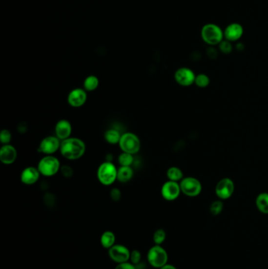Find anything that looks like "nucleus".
<instances>
[{"instance_id":"f257e3e1","label":"nucleus","mask_w":268,"mask_h":269,"mask_svg":"<svg viewBox=\"0 0 268 269\" xmlns=\"http://www.w3.org/2000/svg\"><path fill=\"white\" fill-rule=\"evenodd\" d=\"M60 153L68 160H77L83 157L86 151L84 142L78 138L70 137L61 142Z\"/></svg>"},{"instance_id":"f03ea898","label":"nucleus","mask_w":268,"mask_h":269,"mask_svg":"<svg viewBox=\"0 0 268 269\" xmlns=\"http://www.w3.org/2000/svg\"><path fill=\"white\" fill-rule=\"evenodd\" d=\"M202 38L204 42L211 47L220 44L224 41V32L216 24H207L202 28Z\"/></svg>"},{"instance_id":"7ed1b4c3","label":"nucleus","mask_w":268,"mask_h":269,"mask_svg":"<svg viewBox=\"0 0 268 269\" xmlns=\"http://www.w3.org/2000/svg\"><path fill=\"white\" fill-rule=\"evenodd\" d=\"M97 178L105 186H110L117 180V168L111 162H103L97 170Z\"/></svg>"},{"instance_id":"20e7f679","label":"nucleus","mask_w":268,"mask_h":269,"mask_svg":"<svg viewBox=\"0 0 268 269\" xmlns=\"http://www.w3.org/2000/svg\"><path fill=\"white\" fill-rule=\"evenodd\" d=\"M61 166L60 162L56 157L45 155L39 162L37 168L42 176L50 177L55 176L60 171Z\"/></svg>"},{"instance_id":"39448f33","label":"nucleus","mask_w":268,"mask_h":269,"mask_svg":"<svg viewBox=\"0 0 268 269\" xmlns=\"http://www.w3.org/2000/svg\"><path fill=\"white\" fill-rule=\"evenodd\" d=\"M121 150L125 153L135 154L140 150L141 142L135 134L132 132H126L122 134L119 142Z\"/></svg>"},{"instance_id":"423d86ee","label":"nucleus","mask_w":268,"mask_h":269,"mask_svg":"<svg viewBox=\"0 0 268 269\" xmlns=\"http://www.w3.org/2000/svg\"><path fill=\"white\" fill-rule=\"evenodd\" d=\"M180 185L182 192L186 196H198V194L202 192V184L198 179L194 177H185L180 181Z\"/></svg>"},{"instance_id":"0eeeda50","label":"nucleus","mask_w":268,"mask_h":269,"mask_svg":"<svg viewBox=\"0 0 268 269\" xmlns=\"http://www.w3.org/2000/svg\"><path fill=\"white\" fill-rule=\"evenodd\" d=\"M149 263L155 268H162L167 265V254L166 251L159 245L152 247L148 253Z\"/></svg>"},{"instance_id":"6e6552de","label":"nucleus","mask_w":268,"mask_h":269,"mask_svg":"<svg viewBox=\"0 0 268 269\" xmlns=\"http://www.w3.org/2000/svg\"><path fill=\"white\" fill-rule=\"evenodd\" d=\"M61 142L56 136H46L39 145L38 151L45 155H52L60 150Z\"/></svg>"},{"instance_id":"1a4fd4ad","label":"nucleus","mask_w":268,"mask_h":269,"mask_svg":"<svg viewBox=\"0 0 268 269\" xmlns=\"http://www.w3.org/2000/svg\"><path fill=\"white\" fill-rule=\"evenodd\" d=\"M234 184L230 178H224L220 180L216 186V194L221 200H226L234 194Z\"/></svg>"},{"instance_id":"9d476101","label":"nucleus","mask_w":268,"mask_h":269,"mask_svg":"<svg viewBox=\"0 0 268 269\" xmlns=\"http://www.w3.org/2000/svg\"><path fill=\"white\" fill-rule=\"evenodd\" d=\"M195 73L192 69L186 68V67H182L178 69L175 73V80L177 82L178 84L183 87H189L190 85L194 83L195 81Z\"/></svg>"},{"instance_id":"9b49d317","label":"nucleus","mask_w":268,"mask_h":269,"mask_svg":"<svg viewBox=\"0 0 268 269\" xmlns=\"http://www.w3.org/2000/svg\"><path fill=\"white\" fill-rule=\"evenodd\" d=\"M161 192H162V197L165 200L174 201L179 198L182 191L179 183L168 180L162 185Z\"/></svg>"},{"instance_id":"f8f14e48","label":"nucleus","mask_w":268,"mask_h":269,"mask_svg":"<svg viewBox=\"0 0 268 269\" xmlns=\"http://www.w3.org/2000/svg\"><path fill=\"white\" fill-rule=\"evenodd\" d=\"M87 91L83 88H75L68 95L67 102L72 107L78 108L84 105L87 101Z\"/></svg>"},{"instance_id":"ddd939ff","label":"nucleus","mask_w":268,"mask_h":269,"mask_svg":"<svg viewBox=\"0 0 268 269\" xmlns=\"http://www.w3.org/2000/svg\"><path fill=\"white\" fill-rule=\"evenodd\" d=\"M109 257L113 261L121 264L127 262L130 259L131 253L127 247L121 245H115L112 247L109 251Z\"/></svg>"},{"instance_id":"4468645a","label":"nucleus","mask_w":268,"mask_h":269,"mask_svg":"<svg viewBox=\"0 0 268 269\" xmlns=\"http://www.w3.org/2000/svg\"><path fill=\"white\" fill-rule=\"evenodd\" d=\"M244 33V28L238 23L228 24L224 31V38L230 42H234L240 40Z\"/></svg>"},{"instance_id":"2eb2a0df","label":"nucleus","mask_w":268,"mask_h":269,"mask_svg":"<svg viewBox=\"0 0 268 269\" xmlns=\"http://www.w3.org/2000/svg\"><path fill=\"white\" fill-rule=\"evenodd\" d=\"M55 130V136L61 141H63V140L70 138L73 128H72V124L69 121L62 119L57 122Z\"/></svg>"},{"instance_id":"dca6fc26","label":"nucleus","mask_w":268,"mask_h":269,"mask_svg":"<svg viewBox=\"0 0 268 269\" xmlns=\"http://www.w3.org/2000/svg\"><path fill=\"white\" fill-rule=\"evenodd\" d=\"M41 175L38 168L29 166L24 168L21 173V181L24 185H33L38 181Z\"/></svg>"},{"instance_id":"f3484780","label":"nucleus","mask_w":268,"mask_h":269,"mask_svg":"<svg viewBox=\"0 0 268 269\" xmlns=\"http://www.w3.org/2000/svg\"><path fill=\"white\" fill-rule=\"evenodd\" d=\"M18 157L16 149L10 144L2 145L0 149V161L5 165L13 164Z\"/></svg>"},{"instance_id":"a211bd4d","label":"nucleus","mask_w":268,"mask_h":269,"mask_svg":"<svg viewBox=\"0 0 268 269\" xmlns=\"http://www.w3.org/2000/svg\"><path fill=\"white\" fill-rule=\"evenodd\" d=\"M134 176V171L131 166H121L117 169V180L122 184L129 182Z\"/></svg>"},{"instance_id":"6ab92c4d","label":"nucleus","mask_w":268,"mask_h":269,"mask_svg":"<svg viewBox=\"0 0 268 269\" xmlns=\"http://www.w3.org/2000/svg\"><path fill=\"white\" fill-rule=\"evenodd\" d=\"M256 204L260 212L268 214V193H260L256 198Z\"/></svg>"},{"instance_id":"aec40b11","label":"nucleus","mask_w":268,"mask_h":269,"mask_svg":"<svg viewBox=\"0 0 268 269\" xmlns=\"http://www.w3.org/2000/svg\"><path fill=\"white\" fill-rule=\"evenodd\" d=\"M99 85V80L96 76L90 75L85 78L83 81V89L85 91H94L97 89Z\"/></svg>"},{"instance_id":"412c9836","label":"nucleus","mask_w":268,"mask_h":269,"mask_svg":"<svg viewBox=\"0 0 268 269\" xmlns=\"http://www.w3.org/2000/svg\"><path fill=\"white\" fill-rule=\"evenodd\" d=\"M121 136L122 135H121V132L118 130L114 129V128L107 130L104 134L105 141L109 144H119Z\"/></svg>"},{"instance_id":"4be33fe9","label":"nucleus","mask_w":268,"mask_h":269,"mask_svg":"<svg viewBox=\"0 0 268 269\" xmlns=\"http://www.w3.org/2000/svg\"><path fill=\"white\" fill-rule=\"evenodd\" d=\"M167 177L168 180L174 181V182H179L184 179V173L180 168L173 166L167 169Z\"/></svg>"},{"instance_id":"5701e85b","label":"nucleus","mask_w":268,"mask_h":269,"mask_svg":"<svg viewBox=\"0 0 268 269\" xmlns=\"http://www.w3.org/2000/svg\"><path fill=\"white\" fill-rule=\"evenodd\" d=\"M115 243V235L112 231H105L101 237V243L103 247L110 249L114 246Z\"/></svg>"},{"instance_id":"b1692460","label":"nucleus","mask_w":268,"mask_h":269,"mask_svg":"<svg viewBox=\"0 0 268 269\" xmlns=\"http://www.w3.org/2000/svg\"><path fill=\"white\" fill-rule=\"evenodd\" d=\"M118 162L121 166H131L134 162L133 154L122 152L118 157Z\"/></svg>"},{"instance_id":"393cba45","label":"nucleus","mask_w":268,"mask_h":269,"mask_svg":"<svg viewBox=\"0 0 268 269\" xmlns=\"http://www.w3.org/2000/svg\"><path fill=\"white\" fill-rule=\"evenodd\" d=\"M194 83L198 87H201V88H205V87H208V85H209V77L206 75V74L200 73L198 75L196 76Z\"/></svg>"},{"instance_id":"a878e982","label":"nucleus","mask_w":268,"mask_h":269,"mask_svg":"<svg viewBox=\"0 0 268 269\" xmlns=\"http://www.w3.org/2000/svg\"><path fill=\"white\" fill-rule=\"evenodd\" d=\"M223 208H224V203H222V201H215L210 207V212L214 216H216L222 212Z\"/></svg>"},{"instance_id":"bb28decb","label":"nucleus","mask_w":268,"mask_h":269,"mask_svg":"<svg viewBox=\"0 0 268 269\" xmlns=\"http://www.w3.org/2000/svg\"><path fill=\"white\" fill-rule=\"evenodd\" d=\"M219 49H220L221 52L227 55V54H230L233 51V46H232L231 42L224 40L219 44Z\"/></svg>"},{"instance_id":"cd10ccee","label":"nucleus","mask_w":268,"mask_h":269,"mask_svg":"<svg viewBox=\"0 0 268 269\" xmlns=\"http://www.w3.org/2000/svg\"><path fill=\"white\" fill-rule=\"evenodd\" d=\"M166 233L165 231L162 230V229H159L157 231H155L154 235H153V241L157 245H160L163 243L164 241L165 240Z\"/></svg>"},{"instance_id":"c85d7f7f","label":"nucleus","mask_w":268,"mask_h":269,"mask_svg":"<svg viewBox=\"0 0 268 269\" xmlns=\"http://www.w3.org/2000/svg\"><path fill=\"white\" fill-rule=\"evenodd\" d=\"M12 140V136L10 131L7 129H2L0 133V141L2 145L10 144V141Z\"/></svg>"},{"instance_id":"c756f323","label":"nucleus","mask_w":268,"mask_h":269,"mask_svg":"<svg viewBox=\"0 0 268 269\" xmlns=\"http://www.w3.org/2000/svg\"><path fill=\"white\" fill-rule=\"evenodd\" d=\"M60 172L65 178H70L73 175V168L70 166H67V165L61 166Z\"/></svg>"},{"instance_id":"7c9ffc66","label":"nucleus","mask_w":268,"mask_h":269,"mask_svg":"<svg viewBox=\"0 0 268 269\" xmlns=\"http://www.w3.org/2000/svg\"><path fill=\"white\" fill-rule=\"evenodd\" d=\"M43 200L47 207H52L55 203V196L51 193H46L45 194Z\"/></svg>"},{"instance_id":"2f4dec72","label":"nucleus","mask_w":268,"mask_h":269,"mask_svg":"<svg viewBox=\"0 0 268 269\" xmlns=\"http://www.w3.org/2000/svg\"><path fill=\"white\" fill-rule=\"evenodd\" d=\"M142 255L139 250H133L131 253L130 259L133 265H138L141 261Z\"/></svg>"},{"instance_id":"473e14b6","label":"nucleus","mask_w":268,"mask_h":269,"mask_svg":"<svg viewBox=\"0 0 268 269\" xmlns=\"http://www.w3.org/2000/svg\"><path fill=\"white\" fill-rule=\"evenodd\" d=\"M110 198H111L112 200L114 201V202H118V201L121 200V190L117 188V187H114V188L112 189L111 191H110Z\"/></svg>"},{"instance_id":"72a5a7b5","label":"nucleus","mask_w":268,"mask_h":269,"mask_svg":"<svg viewBox=\"0 0 268 269\" xmlns=\"http://www.w3.org/2000/svg\"><path fill=\"white\" fill-rule=\"evenodd\" d=\"M207 55L210 59H216V57L218 56L217 51L213 47H208V50H207Z\"/></svg>"},{"instance_id":"f704fd0d","label":"nucleus","mask_w":268,"mask_h":269,"mask_svg":"<svg viewBox=\"0 0 268 269\" xmlns=\"http://www.w3.org/2000/svg\"><path fill=\"white\" fill-rule=\"evenodd\" d=\"M115 269H135V265L132 264L127 263V262H124V263L119 264L116 267Z\"/></svg>"},{"instance_id":"c9c22d12","label":"nucleus","mask_w":268,"mask_h":269,"mask_svg":"<svg viewBox=\"0 0 268 269\" xmlns=\"http://www.w3.org/2000/svg\"><path fill=\"white\" fill-rule=\"evenodd\" d=\"M27 131V125L25 122H21L19 124V132L21 133H24Z\"/></svg>"},{"instance_id":"e433bc0d","label":"nucleus","mask_w":268,"mask_h":269,"mask_svg":"<svg viewBox=\"0 0 268 269\" xmlns=\"http://www.w3.org/2000/svg\"><path fill=\"white\" fill-rule=\"evenodd\" d=\"M237 49H238V51H243L244 50V45L242 44V42H240V43H238L237 44Z\"/></svg>"},{"instance_id":"4c0bfd02","label":"nucleus","mask_w":268,"mask_h":269,"mask_svg":"<svg viewBox=\"0 0 268 269\" xmlns=\"http://www.w3.org/2000/svg\"><path fill=\"white\" fill-rule=\"evenodd\" d=\"M161 269H176V268L172 266V265H165L163 267L161 268Z\"/></svg>"}]
</instances>
